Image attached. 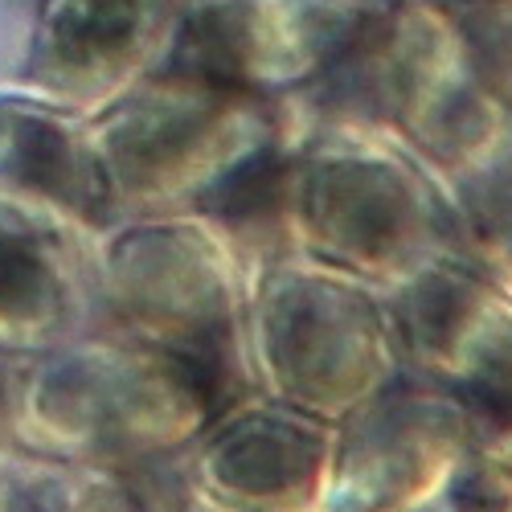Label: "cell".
Returning <instances> with one entry per match:
<instances>
[{
  "label": "cell",
  "mask_w": 512,
  "mask_h": 512,
  "mask_svg": "<svg viewBox=\"0 0 512 512\" xmlns=\"http://www.w3.org/2000/svg\"><path fill=\"white\" fill-rule=\"evenodd\" d=\"M279 250L390 291L463 246L451 193L410 148L365 123L320 119L283 152Z\"/></svg>",
  "instance_id": "6da1fadb"
},
{
  "label": "cell",
  "mask_w": 512,
  "mask_h": 512,
  "mask_svg": "<svg viewBox=\"0 0 512 512\" xmlns=\"http://www.w3.org/2000/svg\"><path fill=\"white\" fill-rule=\"evenodd\" d=\"M242 361L250 390L324 422L402 377L386 291L295 250L250 259Z\"/></svg>",
  "instance_id": "7a4b0ae2"
},
{
  "label": "cell",
  "mask_w": 512,
  "mask_h": 512,
  "mask_svg": "<svg viewBox=\"0 0 512 512\" xmlns=\"http://www.w3.org/2000/svg\"><path fill=\"white\" fill-rule=\"evenodd\" d=\"M250 287L246 246L209 213L123 230L103 263L115 332L201 369L230 402L246 386L242 316Z\"/></svg>",
  "instance_id": "3957f363"
},
{
  "label": "cell",
  "mask_w": 512,
  "mask_h": 512,
  "mask_svg": "<svg viewBox=\"0 0 512 512\" xmlns=\"http://www.w3.org/2000/svg\"><path fill=\"white\" fill-rule=\"evenodd\" d=\"M275 144H283L279 123L263 95L177 74L111 111L95 160L107 201H193L205 209L234 173Z\"/></svg>",
  "instance_id": "277c9868"
},
{
  "label": "cell",
  "mask_w": 512,
  "mask_h": 512,
  "mask_svg": "<svg viewBox=\"0 0 512 512\" xmlns=\"http://www.w3.org/2000/svg\"><path fill=\"white\" fill-rule=\"evenodd\" d=\"M222 402L201 369L123 332L66 353L46 386L62 451L103 467L173 459Z\"/></svg>",
  "instance_id": "5b68a950"
},
{
  "label": "cell",
  "mask_w": 512,
  "mask_h": 512,
  "mask_svg": "<svg viewBox=\"0 0 512 512\" xmlns=\"http://www.w3.org/2000/svg\"><path fill=\"white\" fill-rule=\"evenodd\" d=\"M484 414L398 377L336 422L320 512H426L451 488Z\"/></svg>",
  "instance_id": "8992f818"
},
{
  "label": "cell",
  "mask_w": 512,
  "mask_h": 512,
  "mask_svg": "<svg viewBox=\"0 0 512 512\" xmlns=\"http://www.w3.org/2000/svg\"><path fill=\"white\" fill-rule=\"evenodd\" d=\"M336 422L242 390L168 459L185 512H320Z\"/></svg>",
  "instance_id": "52a82bcc"
},
{
  "label": "cell",
  "mask_w": 512,
  "mask_h": 512,
  "mask_svg": "<svg viewBox=\"0 0 512 512\" xmlns=\"http://www.w3.org/2000/svg\"><path fill=\"white\" fill-rule=\"evenodd\" d=\"M402 377L435 386L488 422H512V295L463 250L386 291Z\"/></svg>",
  "instance_id": "ba28073f"
},
{
  "label": "cell",
  "mask_w": 512,
  "mask_h": 512,
  "mask_svg": "<svg viewBox=\"0 0 512 512\" xmlns=\"http://www.w3.org/2000/svg\"><path fill=\"white\" fill-rule=\"evenodd\" d=\"M459 246L504 295H512V164L455 197Z\"/></svg>",
  "instance_id": "9c48e42d"
},
{
  "label": "cell",
  "mask_w": 512,
  "mask_h": 512,
  "mask_svg": "<svg viewBox=\"0 0 512 512\" xmlns=\"http://www.w3.org/2000/svg\"><path fill=\"white\" fill-rule=\"evenodd\" d=\"M439 508L443 512H512V422H484V431L467 447Z\"/></svg>",
  "instance_id": "30bf717a"
},
{
  "label": "cell",
  "mask_w": 512,
  "mask_h": 512,
  "mask_svg": "<svg viewBox=\"0 0 512 512\" xmlns=\"http://www.w3.org/2000/svg\"><path fill=\"white\" fill-rule=\"evenodd\" d=\"M0 394H5V386H0ZM0 406H5V398H0Z\"/></svg>",
  "instance_id": "8fae6325"
}]
</instances>
